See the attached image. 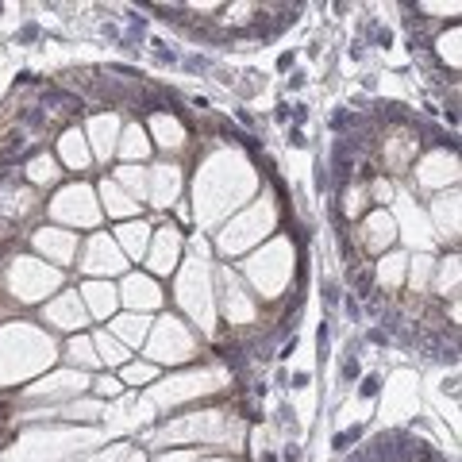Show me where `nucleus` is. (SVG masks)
I'll list each match as a JSON object with an SVG mask.
<instances>
[{
  "label": "nucleus",
  "instance_id": "1",
  "mask_svg": "<svg viewBox=\"0 0 462 462\" xmlns=\"http://www.w3.org/2000/svg\"><path fill=\"white\" fill-rule=\"evenodd\" d=\"M43 104L46 108H58V112H85V104H81V97H73V93H66V89H46L43 93Z\"/></svg>",
  "mask_w": 462,
  "mask_h": 462
},
{
  "label": "nucleus",
  "instance_id": "2",
  "mask_svg": "<svg viewBox=\"0 0 462 462\" xmlns=\"http://www.w3.org/2000/svg\"><path fill=\"white\" fill-rule=\"evenodd\" d=\"M220 354H224V362H228V366L235 370V374L243 370V350H239L235 343H231V346H220Z\"/></svg>",
  "mask_w": 462,
  "mask_h": 462
},
{
  "label": "nucleus",
  "instance_id": "3",
  "mask_svg": "<svg viewBox=\"0 0 462 462\" xmlns=\"http://www.w3.org/2000/svg\"><path fill=\"white\" fill-rule=\"evenodd\" d=\"M354 439H358V428H350V432H339V435H335V447L346 451V443H354Z\"/></svg>",
  "mask_w": 462,
  "mask_h": 462
},
{
  "label": "nucleus",
  "instance_id": "4",
  "mask_svg": "<svg viewBox=\"0 0 462 462\" xmlns=\"http://www.w3.org/2000/svg\"><path fill=\"white\" fill-rule=\"evenodd\" d=\"M377 393V377H366V381H362V397H374Z\"/></svg>",
  "mask_w": 462,
  "mask_h": 462
},
{
  "label": "nucleus",
  "instance_id": "5",
  "mask_svg": "<svg viewBox=\"0 0 462 462\" xmlns=\"http://www.w3.org/2000/svg\"><path fill=\"white\" fill-rule=\"evenodd\" d=\"M354 374H358V362L350 358V362H346V366H343V377H354Z\"/></svg>",
  "mask_w": 462,
  "mask_h": 462
}]
</instances>
